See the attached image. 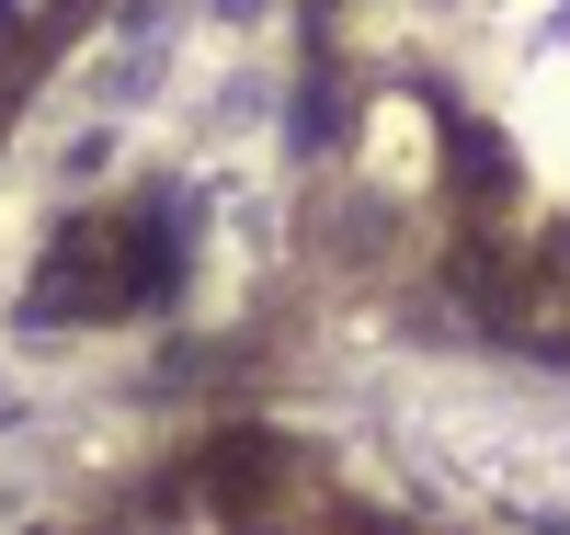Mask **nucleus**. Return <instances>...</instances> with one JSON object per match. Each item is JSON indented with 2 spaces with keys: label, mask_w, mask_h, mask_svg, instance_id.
Masks as SVG:
<instances>
[{
  "label": "nucleus",
  "mask_w": 570,
  "mask_h": 535,
  "mask_svg": "<svg viewBox=\"0 0 570 535\" xmlns=\"http://www.w3.org/2000/svg\"><path fill=\"white\" fill-rule=\"evenodd\" d=\"M149 274H160L149 228H126V217H80L58 251H46V308H126Z\"/></svg>",
  "instance_id": "f257e3e1"
}]
</instances>
